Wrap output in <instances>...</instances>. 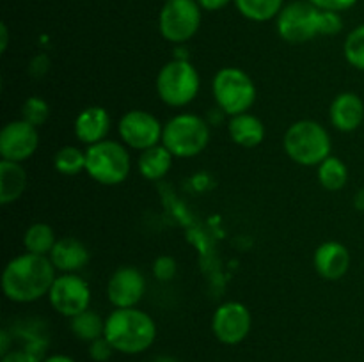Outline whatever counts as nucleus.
Instances as JSON below:
<instances>
[{
    "mask_svg": "<svg viewBox=\"0 0 364 362\" xmlns=\"http://www.w3.org/2000/svg\"><path fill=\"white\" fill-rule=\"evenodd\" d=\"M43 362H75V358H71L70 355L55 353V355H50V357L43 358Z\"/></svg>",
    "mask_w": 364,
    "mask_h": 362,
    "instance_id": "37",
    "label": "nucleus"
},
{
    "mask_svg": "<svg viewBox=\"0 0 364 362\" xmlns=\"http://www.w3.org/2000/svg\"><path fill=\"white\" fill-rule=\"evenodd\" d=\"M233 4L242 16L258 23L277 18L284 7V0H235Z\"/></svg>",
    "mask_w": 364,
    "mask_h": 362,
    "instance_id": "24",
    "label": "nucleus"
},
{
    "mask_svg": "<svg viewBox=\"0 0 364 362\" xmlns=\"http://www.w3.org/2000/svg\"><path fill=\"white\" fill-rule=\"evenodd\" d=\"M228 133L235 144L242 148H256L265 138V124L252 114H238L228 123Z\"/></svg>",
    "mask_w": 364,
    "mask_h": 362,
    "instance_id": "19",
    "label": "nucleus"
},
{
    "mask_svg": "<svg viewBox=\"0 0 364 362\" xmlns=\"http://www.w3.org/2000/svg\"><path fill=\"white\" fill-rule=\"evenodd\" d=\"M322 9L309 0H295L287 4L276 18V31L283 41L299 45L320 35Z\"/></svg>",
    "mask_w": 364,
    "mask_h": 362,
    "instance_id": "8",
    "label": "nucleus"
},
{
    "mask_svg": "<svg viewBox=\"0 0 364 362\" xmlns=\"http://www.w3.org/2000/svg\"><path fill=\"white\" fill-rule=\"evenodd\" d=\"M354 206H355V209H359V212H364V188L358 190V194H355Z\"/></svg>",
    "mask_w": 364,
    "mask_h": 362,
    "instance_id": "38",
    "label": "nucleus"
},
{
    "mask_svg": "<svg viewBox=\"0 0 364 362\" xmlns=\"http://www.w3.org/2000/svg\"><path fill=\"white\" fill-rule=\"evenodd\" d=\"M28 174L21 163L0 160V202L4 206L18 201L27 190Z\"/></svg>",
    "mask_w": 364,
    "mask_h": 362,
    "instance_id": "20",
    "label": "nucleus"
},
{
    "mask_svg": "<svg viewBox=\"0 0 364 362\" xmlns=\"http://www.w3.org/2000/svg\"><path fill=\"white\" fill-rule=\"evenodd\" d=\"M201 6L198 0H169L159 14V31L166 41L183 45L201 27Z\"/></svg>",
    "mask_w": 364,
    "mask_h": 362,
    "instance_id": "9",
    "label": "nucleus"
},
{
    "mask_svg": "<svg viewBox=\"0 0 364 362\" xmlns=\"http://www.w3.org/2000/svg\"><path fill=\"white\" fill-rule=\"evenodd\" d=\"M153 277L160 283H169V280L174 279L178 272L176 259L171 258V256H159V258L153 261Z\"/></svg>",
    "mask_w": 364,
    "mask_h": 362,
    "instance_id": "29",
    "label": "nucleus"
},
{
    "mask_svg": "<svg viewBox=\"0 0 364 362\" xmlns=\"http://www.w3.org/2000/svg\"><path fill=\"white\" fill-rule=\"evenodd\" d=\"M46 297L53 311L73 318L91 305V287L78 273H63L55 277Z\"/></svg>",
    "mask_w": 364,
    "mask_h": 362,
    "instance_id": "10",
    "label": "nucleus"
},
{
    "mask_svg": "<svg viewBox=\"0 0 364 362\" xmlns=\"http://www.w3.org/2000/svg\"><path fill=\"white\" fill-rule=\"evenodd\" d=\"M151 362H180V361H178V358H174V357H169V355H160V357L153 358Z\"/></svg>",
    "mask_w": 364,
    "mask_h": 362,
    "instance_id": "39",
    "label": "nucleus"
},
{
    "mask_svg": "<svg viewBox=\"0 0 364 362\" xmlns=\"http://www.w3.org/2000/svg\"><path fill=\"white\" fill-rule=\"evenodd\" d=\"M130 153L121 142L105 138L85 149V172L100 185H121L130 174Z\"/></svg>",
    "mask_w": 364,
    "mask_h": 362,
    "instance_id": "6",
    "label": "nucleus"
},
{
    "mask_svg": "<svg viewBox=\"0 0 364 362\" xmlns=\"http://www.w3.org/2000/svg\"><path fill=\"white\" fill-rule=\"evenodd\" d=\"M283 146L287 155L304 167H318L327 156H331L333 149L327 128L313 119H301L290 124L284 133Z\"/></svg>",
    "mask_w": 364,
    "mask_h": 362,
    "instance_id": "3",
    "label": "nucleus"
},
{
    "mask_svg": "<svg viewBox=\"0 0 364 362\" xmlns=\"http://www.w3.org/2000/svg\"><path fill=\"white\" fill-rule=\"evenodd\" d=\"M231 2H235V0H198L203 11H220Z\"/></svg>",
    "mask_w": 364,
    "mask_h": 362,
    "instance_id": "35",
    "label": "nucleus"
},
{
    "mask_svg": "<svg viewBox=\"0 0 364 362\" xmlns=\"http://www.w3.org/2000/svg\"><path fill=\"white\" fill-rule=\"evenodd\" d=\"M162 131L164 124L160 123L159 117L146 110H130L123 114L117 123V133L123 144L137 151L162 144Z\"/></svg>",
    "mask_w": 364,
    "mask_h": 362,
    "instance_id": "11",
    "label": "nucleus"
},
{
    "mask_svg": "<svg viewBox=\"0 0 364 362\" xmlns=\"http://www.w3.org/2000/svg\"><path fill=\"white\" fill-rule=\"evenodd\" d=\"M343 53L352 67L364 71V23L348 32L343 43Z\"/></svg>",
    "mask_w": 364,
    "mask_h": 362,
    "instance_id": "27",
    "label": "nucleus"
},
{
    "mask_svg": "<svg viewBox=\"0 0 364 362\" xmlns=\"http://www.w3.org/2000/svg\"><path fill=\"white\" fill-rule=\"evenodd\" d=\"M0 362H43L34 351L31 350H13L9 353L2 355Z\"/></svg>",
    "mask_w": 364,
    "mask_h": 362,
    "instance_id": "33",
    "label": "nucleus"
},
{
    "mask_svg": "<svg viewBox=\"0 0 364 362\" xmlns=\"http://www.w3.org/2000/svg\"><path fill=\"white\" fill-rule=\"evenodd\" d=\"M48 258L52 265L55 266L57 272L77 273L82 268H85V265L91 259V254H89L85 243H82L78 238L66 236L57 240Z\"/></svg>",
    "mask_w": 364,
    "mask_h": 362,
    "instance_id": "17",
    "label": "nucleus"
},
{
    "mask_svg": "<svg viewBox=\"0 0 364 362\" xmlns=\"http://www.w3.org/2000/svg\"><path fill=\"white\" fill-rule=\"evenodd\" d=\"M114 350L137 355L151 348L156 339V323L148 312L137 307L114 309L105 318V334Z\"/></svg>",
    "mask_w": 364,
    "mask_h": 362,
    "instance_id": "2",
    "label": "nucleus"
},
{
    "mask_svg": "<svg viewBox=\"0 0 364 362\" xmlns=\"http://www.w3.org/2000/svg\"><path fill=\"white\" fill-rule=\"evenodd\" d=\"M210 142V123L196 114H178L164 124L162 144L174 158H194Z\"/></svg>",
    "mask_w": 364,
    "mask_h": 362,
    "instance_id": "4",
    "label": "nucleus"
},
{
    "mask_svg": "<svg viewBox=\"0 0 364 362\" xmlns=\"http://www.w3.org/2000/svg\"><path fill=\"white\" fill-rule=\"evenodd\" d=\"M156 94L173 109H181L192 103L201 87L198 70L187 59L169 60L156 75Z\"/></svg>",
    "mask_w": 364,
    "mask_h": 362,
    "instance_id": "5",
    "label": "nucleus"
},
{
    "mask_svg": "<svg viewBox=\"0 0 364 362\" xmlns=\"http://www.w3.org/2000/svg\"><path fill=\"white\" fill-rule=\"evenodd\" d=\"M7 43H9V31H7V25H0V52H6Z\"/></svg>",
    "mask_w": 364,
    "mask_h": 362,
    "instance_id": "36",
    "label": "nucleus"
},
{
    "mask_svg": "<svg viewBox=\"0 0 364 362\" xmlns=\"http://www.w3.org/2000/svg\"><path fill=\"white\" fill-rule=\"evenodd\" d=\"M70 319V329L73 336L84 343H92L105 334V319L92 309H85L84 312Z\"/></svg>",
    "mask_w": 364,
    "mask_h": 362,
    "instance_id": "22",
    "label": "nucleus"
},
{
    "mask_svg": "<svg viewBox=\"0 0 364 362\" xmlns=\"http://www.w3.org/2000/svg\"><path fill=\"white\" fill-rule=\"evenodd\" d=\"M318 181L326 190L338 192L347 185L348 181V169L345 162L338 156H327L318 165Z\"/></svg>",
    "mask_w": 364,
    "mask_h": 362,
    "instance_id": "25",
    "label": "nucleus"
},
{
    "mask_svg": "<svg viewBox=\"0 0 364 362\" xmlns=\"http://www.w3.org/2000/svg\"><path fill=\"white\" fill-rule=\"evenodd\" d=\"M329 119L336 130L345 133L358 130L364 119L363 99L355 92H341L331 103Z\"/></svg>",
    "mask_w": 364,
    "mask_h": 362,
    "instance_id": "18",
    "label": "nucleus"
},
{
    "mask_svg": "<svg viewBox=\"0 0 364 362\" xmlns=\"http://www.w3.org/2000/svg\"><path fill=\"white\" fill-rule=\"evenodd\" d=\"M164 2H169V0H164Z\"/></svg>",
    "mask_w": 364,
    "mask_h": 362,
    "instance_id": "40",
    "label": "nucleus"
},
{
    "mask_svg": "<svg viewBox=\"0 0 364 362\" xmlns=\"http://www.w3.org/2000/svg\"><path fill=\"white\" fill-rule=\"evenodd\" d=\"M48 103L43 98H39V96H31V98L25 99L23 105H21V119L27 121L28 124H32V126L36 128L43 126V124L46 123V119H48Z\"/></svg>",
    "mask_w": 364,
    "mask_h": 362,
    "instance_id": "28",
    "label": "nucleus"
},
{
    "mask_svg": "<svg viewBox=\"0 0 364 362\" xmlns=\"http://www.w3.org/2000/svg\"><path fill=\"white\" fill-rule=\"evenodd\" d=\"M316 273L326 280H340L350 268V252L340 241H323L313 256Z\"/></svg>",
    "mask_w": 364,
    "mask_h": 362,
    "instance_id": "15",
    "label": "nucleus"
},
{
    "mask_svg": "<svg viewBox=\"0 0 364 362\" xmlns=\"http://www.w3.org/2000/svg\"><path fill=\"white\" fill-rule=\"evenodd\" d=\"M212 92L223 114L233 117L245 114L256 102V85L240 67H220L212 82Z\"/></svg>",
    "mask_w": 364,
    "mask_h": 362,
    "instance_id": "7",
    "label": "nucleus"
},
{
    "mask_svg": "<svg viewBox=\"0 0 364 362\" xmlns=\"http://www.w3.org/2000/svg\"><path fill=\"white\" fill-rule=\"evenodd\" d=\"M53 167L64 176H77L85 170V151L75 146H64L53 156Z\"/></svg>",
    "mask_w": 364,
    "mask_h": 362,
    "instance_id": "26",
    "label": "nucleus"
},
{
    "mask_svg": "<svg viewBox=\"0 0 364 362\" xmlns=\"http://www.w3.org/2000/svg\"><path fill=\"white\" fill-rule=\"evenodd\" d=\"M50 67V60L46 55H38L36 59H32L31 62V75H34V77H43V75L48 71Z\"/></svg>",
    "mask_w": 364,
    "mask_h": 362,
    "instance_id": "34",
    "label": "nucleus"
},
{
    "mask_svg": "<svg viewBox=\"0 0 364 362\" xmlns=\"http://www.w3.org/2000/svg\"><path fill=\"white\" fill-rule=\"evenodd\" d=\"M55 266L48 256L23 254L16 256L2 272V291L6 298L16 304H28L48 295L55 280Z\"/></svg>",
    "mask_w": 364,
    "mask_h": 362,
    "instance_id": "1",
    "label": "nucleus"
},
{
    "mask_svg": "<svg viewBox=\"0 0 364 362\" xmlns=\"http://www.w3.org/2000/svg\"><path fill=\"white\" fill-rule=\"evenodd\" d=\"M55 243H57L55 231H53V227L48 226V224H43V222L32 224L31 227H27V231H25L23 234L25 252H31V254L48 256Z\"/></svg>",
    "mask_w": 364,
    "mask_h": 362,
    "instance_id": "23",
    "label": "nucleus"
},
{
    "mask_svg": "<svg viewBox=\"0 0 364 362\" xmlns=\"http://www.w3.org/2000/svg\"><path fill=\"white\" fill-rule=\"evenodd\" d=\"M114 346L110 344V341L105 336L98 337L92 343H89V357L95 362H107L114 353Z\"/></svg>",
    "mask_w": 364,
    "mask_h": 362,
    "instance_id": "31",
    "label": "nucleus"
},
{
    "mask_svg": "<svg viewBox=\"0 0 364 362\" xmlns=\"http://www.w3.org/2000/svg\"><path fill=\"white\" fill-rule=\"evenodd\" d=\"M309 2L322 11H336V13H343V11L354 7L359 0H309Z\"/></svg>",
    "mask_w": 364,
    "mask_h": 362,
    "instance_id": "32",
    "label": "nucleus"
},
{
    "mask_svg": "<svg viewBox=\"0 0 364 362\" xmlns=\"http://www.w3.org/2000/svg\"><path fill=\"white\" fill-rule=\"evenodd\" d=\"M251 312L242 302H224L215 309L212 318L213 336L223 344L242 343L251 332Z\"/></svg>",
    "mask_w": 364,
    "mask_h": 362,
    "instance_id": "12",
    "label": "nucleus"
},
{
    "mask_svg": "<svg viewBox=\"0 0 364 362\" xmlns=\"http://www.w3.org/2000/svg\"><path fill=\"white\" fill-rule=\"evenodd\" d=\"M144 293L146 279L135 266H119L107 283V297L116 309L137 307Z\"/></svg>",
    "mask_w": 364,
    "mask_h": 362,
    "instance_id": "14",
    "label": "nucleus"
},
{
    "mask_svg": "<svg viewBox=\"0 0 364 362\" xmlns=\"http://www.w3.org/2000/svg\"><path fill=\"white\" fill-rule=\"evenodd\" d=\"M343 28L341 14L336 11H322V20H320V35H336Z\"/></svg>",
    "mask_w": 364,
    "mask_h": 362,
    "instance_id": "30",
    "label": "nucleus"
},
{
    "mask_svg": "<svg viewBox=\"0 0 364 362\" xmlns=\"http://www.w3.org/2000/svg\"><path fill=\"white\" fill-rule=\"evenodd\" d=\"M112 119L103 106H87L77 116L73 124L75 137L85 146L98 144L109 135Z\"/></svg>",
    "mask_w": 364,
    "mask_h": 362,
    "instance_id": "16",
    "label": "nucleus"
},
{
    "mask_svg": "<svg viewBox=\"0 0 364 362\" xmlns=\"http://www.w3.org/2000/svg\"><path fill=\"white\" fill-rule=\"evenodd\" d=\"M39 146L38 128L27 121L18 119L4 124L0 130V156L9 162H25L36 153Z\"/></svg>",
    "mask_w": 364,
    "mask_h": 362,
    "instance_id": "13",
    "label": "nucleus"
},
{
    "mask_svg": "<svg viewBox=\"0 0 364 362\" xmlns=\"http://www.w3.org/2000/svg\"><path fill=\"white\" fill-rule=\"evenodd\" d=\"M173 153L164 144H156L153 148L144 149L137 160L139 174L148 181L162 180L173 167Z\"/></svg>",
    "mask_w": 364,
    "mask_h": 362,
    "instance_id": "21",
    "label": "nucleus"
}]
</instances>
